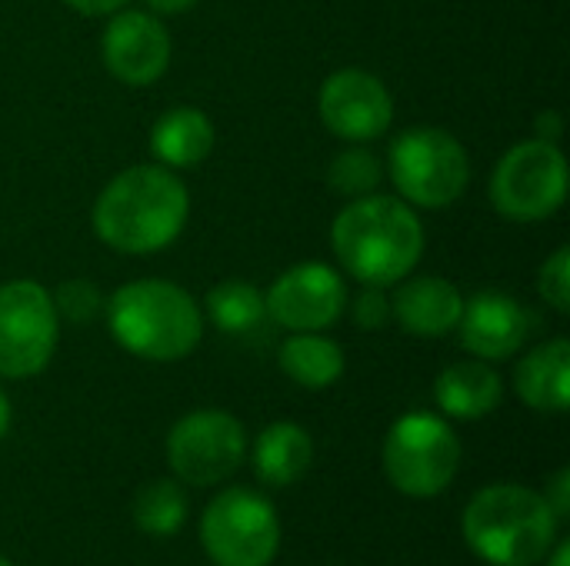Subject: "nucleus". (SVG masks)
<instances>
[{
	"label": "nucleus",
	"instance_id": "a878e982",
	"mask_svg": "<svg viewBox=\"0 0 570 566\" xmlns=\"http://www.w3.org/2000/svg\"><path fill=\"white\" fill-rule=\"evenodd\" d=\"M351 317L361 330H381L391 320V300L384 297V287H367L364 294L354 297Z\"/></svg>",
	"mask_w": 570,
	"mask_h": 566
},
{
	"label": "nucleus",
	"instance_id": "39448f33",
	"mask_svg": "<svg viewBox=\"0 0 570 566\" xmlns=\"http://www.w3.org/2000/svg\"><path fill=\"white\" fill-rule=\"evenodd\" d=\"M461 467L458 434L434 414H404L384 437V474L404 497H438Z\"/></svg>",
	"mask_w": 570,
	"mask_h": 566
},
{
	"label": "nucleus",
	"instance_id": "5701e85b",
	"mask_svg": "<svg viewBox=\"0 0 570 566\" xmlns=\"http://www.w3.org/2000/svg\"><path fill=\"white\" fill-rule=\"evenodd\" d=\"M381 160L371 153V150H361V147H354V150H344V153H337L334 157V163H331V170H327V183L337 190V193H344V197H367L377 183H381Z\"/></svg>",
	"mask_w": 570,
	"mask_h": 566
},
{
	"label": "nucleus",
	"instance_id": "b1692460",
	"mask_svg": "<svg viewBox=\"0 0 570 566\" xmlns=\"http://www.w3.org/2000/svg\"><path fill=\"white\" fill-rule=\"evenodd\" d=\"M53 307H57V317L70 324H87L90 317L104 310V297L90 280H67L53 294Z\"/></svg>",
	"mask_w": 570,
	"mask_h": 566
},
{
	"label": "nucleus",
	"instance_id": "473e14b6",
	"mask_svg": "<svg viewBox=\"0 0 570 566\" xmlns=\"http://www.w3.org/2000/svg\"><path fill=\"white\" fill-rule=\"evenodd\" d=\"M0 566H10V564H7V560H3V557H0Z\"/></svg>",
	"mask_w": 570,
	"mask_h": 566
},
{
	"label": "nucleus",
	"instance_id": "0eeeda50",
	"mask_svg": "<svg viewBox=\"0 0 570 566\" xmlns=\"http://www.w3.org/2000/svg\"><path fill=\"white\" fill-rule=\"evenodd\" d=\"M568 197V160L554 140L514 143L494 167L491 200L501 217L534 224L551 217Z\"/></svg>",
	"mask_w": 570,
	"mask_h": 566
},
{
	"label": "nucleus",
	"instance_id": "a211bd4d",
	"mask_svg": "<svg viewBox=\"0 0 570 566\" xmlns=\"http://www.w3.org/2000/svg\"><path fill=\"white\" fill-rule=\"evenodd\" d=\"M434 397H438V407L448 414V417H458V420H481L488 417L501 397H504V387H501V377L481 364V360H468V364H451L438 384H434Z\"/></svg>",
	"mask_w": 570,
	"mask_h": 566
},
{
	"label": "nucleus",
	"instance_id": "1a4fd4ad",
	"mask_svg": "<svg viewBox=\"0 0 570 566\" xmlns=\"http://www.w3.org/2000/svg\"><path fill=\"white\" fill-rule=\"evenodd\" d=\"M57 334L60 317L40 284L10 280L0 287V377L40 374L57 350Z\"/></svg>",
	"mask_w": 570,
	"mask_h": 566
},
{
	"label": "nucleus",
	"instance_id": "aec40b11",
	"mask_svg": "<svg viewBox=\"0 0 570 566\" xmlns=\"http://www.w3.org/2000/svg\"><path fill=\"white\" fill-rule=\"evenodd\" d=\"M281 367L294 384L307 390H324L341 380L344 350L321 334H294L281 347Z\"/></svg>",
	"mask_w": 570,
	"mask_h": 566
},
{
	"label": "nucleus",
	"instance_id": "423d86ee",
	"mask_svg": "<svg viewBox=\"0 0 570 566\" xmlns=\"http://www.w3.org/2000/svg\"><path fill=\"white\" fill-rule=\"evenodd\" d=\"M387 170L401 197L428 210L454 203L471 180L468 150L461 147L458 137L438 127L404 130L391 143Z\"/></svg>",
	"mask_w": 570,
	"mask_h": 566
},
{
	"label": "nucleus",
	"instance_id": "6e6552de",
	"mask_svg": "<svg viewBox=\"0 0 570 566\" xmlns=\"http://www.w3.org/2000/svg\"><path fill=\"white\" fill-rule=\"evenodd\" d=\"M200 540L217 566H271L281 547V517L267 497L234 487L204 510Z\"/></svg>",
	"mask_w": 570,
	"mask_h": 566
},
{
	"label": "nucleus",
	"instance_id": "412c9836",
	"mask_svg": "<svg viewBox=\"0 0 570 566\" xmlns=\"http://www.w3.org/2000/svg\"><path fill=\"white\" fill-rule=\"evenodd\" d=\"M207 314H210L214 327L224 334H250L264 324L267 304L254 284L224 280L207 294Z\"/></svg>",
	"mask_w": 570,
	"mask_h": 566
},
{
	"label": "nucleus",
	"instance_id": "dca6fc26",
	"mask_svg": "<svg viewBox=\"0 0 570 566\" xmlns=\"http://www.w3.org/2000/svg\"><path fill=\"white\" fill-rule=\"evenodd\" d=\"M518 397L541 414H564L570 407V344L564 337L534 347L514 370Z\"/></svg>",
	"mask_w": 570,
	"mask_h": 566
},
{
	"label": "nucleus",
	"instance_id": "393cba45",
	"mask_svg": "<svg viewBox=\"0 0 570 566\" xmlns=\"http://www.w3.org/2000/svg\"><path fill=\"white\" fill-rule=\"evenodd\" d=\"M538 290L541 297L558 310V314H568L570 310V250L568 247H558L551 254V260H544L541 274H538Z\"/></svg>",
	"mask_w": 570,
	"mask_h": 566
},
{
	"label": "nucleus",
	"instance_id": "7c9ffc66",
	"mask_svg": "<svg viewBox=\"0 0 570 566\" xmlns=\"http://www.w3.org/2000/svg\"><path fill=\"white\" fill-rule=\"evenodd\" d=\"M568 557H570V544H568V540H561V544H554V547H551V554L544 557V564H548V566H568Z\"/></svg>",
	"mask_w": 570,
	"mask_h": 566
},
{
	"label": "nucleus",
	"instance_id": "f03ea898",
	"mask_svg": "<svg viewBox=\"0 0 570 566\" xmlns=\"http://www.w3.org/2000/svg\"><path fill=\"white\" fill-rule=\"evenodd\" d=\"M331 244L354 280L391 287L417 267L424 254V227L407 200L367 193L337 214Z\"/></svg>",
	"mask_w": 570,
	"mask_h": 566
},
{
	"label": "nucleus",
	"instance_id": "7ed1b4c3",
	"mask_svg": "<svg viewBox=\"0 0 570 566\" xmlns=\"http://www.w3.org/2000/svg\"><path fill=\"white\" fill-rule=\"evenodd\" d=\"M558 524L548 500L518 484L478 490L461 520L468 547L494 566H538L558 544Z\"/></svg>",
	"mask_w": 570,
	"mask_h": 566
},
{
	"label": "nucleus",
	"instance_id": "2f4dec72",
	"mask_svg": "<svg viewBox=\"0 0 570 566\" xmlns=\"http://www.w3.org/2000/svg\"><path fill=\"white\" fill-rule=\"evenodd\" d=\"M10 400L3 397V390H0V437H7V430H10Z\"/></svg>",
	"mask_w": 570,
	"mask_h": 566
},
{
	"label": "nucleus",
	"instance_id": "6ab92c4d",
	"mask_svg": "<svg viewBox=\"0 0 570 566\" xmlns=\"http://www.w3.org/2000/svg\"><path fill=\"white\" fill-rule=\"evenodd\" d=\"M314 460L311 434L297 424H271L254 444V467L257 477L271 487L297 484Z\"/></svg>",
	"mask_w": 570,
	"mask_h": 566
},
{
	"label": "nucleus",
	"instance_id": "9d476101",
	"mask_svg": "<svg viewBox=\"0 0 570 566\" xmlns=\"http://www.w3.org/2000/svg\"><path fill=\"white\" fill-rule=\"evenodd\" d=\"M247 454V437L237 417L224 410H194L180 417L167 437V464L170 470L194 484L214 487L230 477Z\"/></svg>",
	"mask_w": 570,
	"mask_h": 566
},
{
	"label": "nucleus",
	"instance_id": "bb28decb",
	"mask_svg": "<svg viewBox=\"0 0 570 566\" xmlns=\"http://www.w3.org/2000/svg\"><path fill=\"white\" fill-rule=\"evenodd\" d=\"M548 500V507L554 510V517L558 520H564L570 514V470H561L554 480H551V494L544 497Z\"/></svg>",
	"mask_w": 570,
	"mask_h": 566
},
{
	"label": "nucleus",
	"instance_id": "ddd939ff",
	"mask_svg": "<svg viewBox=\"0 0 570 566\" xmlns=\"http://www.w3.org/2000/svg\"><path fill=\"white\" fill-rule=\"evenodd\" d=\"M104 63L127 87H147L170 67V33L154 13L117 10L104 30Z\"/></svg>",
	"mask_w": 570,
	"mask_h": 566
},
{
	"label": "nucleus",
	"instance_id": "20e7f679",
	"mask_svg": "<svg viewBox=\"0 0 570 566\" xmlns=\"http://www.w3.org/2000/svg\"><path fill=\"white\" fill-rule=\"evenodd\" d=\"M107 324L114 340L134 357L170 364L197 350L204 320L194 297L170 280L124 284L107 304Z\"/></svg>",
	"mask_w": 570,
	"mask_h": 566
},
{
	"label": "nucleus",
	"instance_id": "cd10ccee",
	"mask_svg": "<svg viewBox=\"0 0 570 566\" xmlns=\"http://www.w3.org/2000/svg\"><path fill=\"white\" fill-rule=\"evenodd\" d=\"M63 3L83 17H104V13H117L127 0H63Z\"/></svg>",
	"mask_w": 570,
	"mask_h": 566
},
{
	"label": "nucleus",
	"instance_id": "2eb2a0df",
	"mask_svg": "<svg viewBox=\"0 0 570 566\" xmlns=\"http://www.w3.org/2000/svg\"><path fill=\"white\" fill-rule=\"evenodd\" d=\"M391 314L397 317V324L407 334L444 337L458 327V320L464 314V297L444 277H414L411 284H404L394 294Z\"/></svg>",
	"mask_w": 570,
	"mask_h": 566
},
{
	"label": "nucleus",
	"instance_id": "f3484780",
	"mask_svg": "<svg viewBox=\"0 0 570 566\" xmlns=\"http://www.w3.org/2000/svg\"><path fill=\"white\" fill-rule=\"evenodd\" d=\"M150 150L170 170L197 167L214 150V123L197 107H174L167 110L150 130Z\"/></svg>",
	"mask_w": 570,
	"mask_h": 566
},
{
	"label": "nucleus",
	"instance_id": "4468645a",
	"mask_svg": "<svg viewBox=\"0 0 570 566\" xmlns=\"http://www.w3.org/2000/svg\"><path fill=\"white\" fill-rule=\"evenodd\" d=\"M461 344L481 360H504L518 354L531 334V314L501 290H481L464 304L458 320Z\"/></svg>",
	"mask_w": 570,
	"mask_h": 566
},
{
	"label": "nucleus",
	"instance_id": "4be33fe9",
	"mask_svg": "<svg viewBox=\"0 0 570 566\" xmlns=\"http://www.w3.org/2000/svg\"><path fill=\"white\" fill-rule=\"evenodd\" d=\"M134 524L150 537H170L187 524V497L170 480H154L134 497Z\"/></svg>",
	"mask_w": 570,
	"mask_h": 566
},
{
	"label": "nucleus",
	"instance_id": "f8f14e48",
	"mask_svg": "<svg viewBox=\"0 0 570 566\" xmlns=\"http://www.w3.org/2000/svg\"><path fill=\"white\" fill-rule=\"evenodd\" d=\"M321 120L324 127L351 143L377 140L394 120V100L387 87L367 70H337L324 80L321 97Z\"/></svg>",
	"mask_w": 570,
	"mask_h": 566
},
{
	"label": "nucleus",
	"instance_id": "c756f323",
	"mask_svg": "<svg viewBox=\"0 0 570 566\" xmlns=\"http://www.w3.org/2000/svg\"><path fill=\"white\" fill-rule=\"evenodd\" d=\"M538 130H541V137H544V140H554V137H558V130H561L558 113H544V117H538Z\"/></svg>",
	"mask_w": 570,
	"mask_h": 566
},
{
	"label": "nucleus",
	"instance_id": "9b49d317",
	"mask_svg": "<svg viewBox=\"0 0 570 566\" xmlns=\"http://www.w3.org/2000/svg\"><path fill=\"white\" fill-rule=\"evenodd\" d=\"M267 317L294 334H321L341 320L347 307V287L327 264H297L284 270L264 294Z\"/></svg>",
	"mask_w": 570,
	"mask_h": 566
},
{
	"label": "nucleus",
	"instance_id": "f257e3e1",
	"mask_svg": "<svg viewBox=\"0 0 570 566\" xmlns=\"http://www.w3.org/2000/svg\"><path fill=\"white\" fill-rule=\"evenodd\" d=\"M190 197L170 167L137 163L120 170L94 203L97 237L120 254H157L170 247L187 224Z\"/></svg>",
	"mask_w": 570,
	"mask_h": 566
},
{
	"label": "nucleus",
	"instance_id": "c85d7f7f",
	"mask_svg": "<svg viewBox=\"0 0 570 566\" xmlns=\"http://www.w3.org/2000/svg\"><path fill=\"white\" fill-rule=\"evenodd\" d=\"M154 13H187L197 0H144Z\"/></svg>",
	"mask_w": 570,
	"mask_h": 566
}]
</instances>
